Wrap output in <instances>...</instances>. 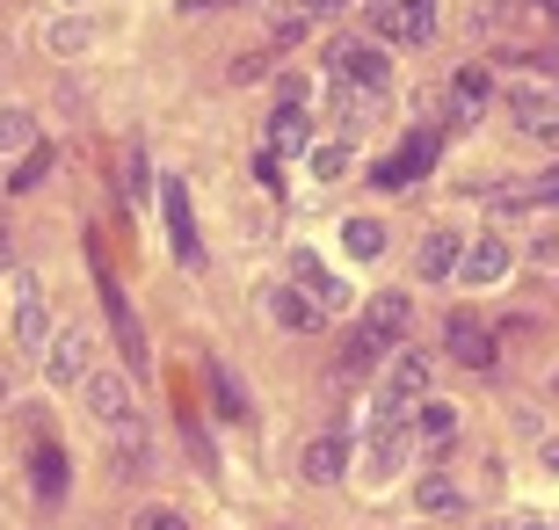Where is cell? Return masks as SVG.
<instances>
[{
  "label": "cell",
  "instance_id": "6da1fadb",
  "mask_svg": "<svg viewBox=\"0 0 559 530\" xmlns=\"http://www.w3.org/2000/svg\"><path fill=\"white\" fill-rule=\"evenodd\" d=\"M328 73L334 81H349V87H364V95H393V59L378 51V44H364V37H334L328 44Z\"/></svg>",
  "mask_w": 559,
  "mask_h": 530
},
{
  "label": "cell",
  "instance_id": "7a4b0ae2",
  "mask_svg": "<svg viewBox=\"0 0 559 530\" xmlns=\"http://www.w3.org/2000/svg\"><path fill=\"white\" fill-rule=\"evenodd\" d=\"M160 225H167V247H175V262H182V269L204 262V233H197V204H189L182 175H160Z\"/></svg>",
  "mask_w": 559,
  "mask_h": 530
},
{
  "label": "cell",
  "instance_id": "3957f363",
  "mask_svg": "<svg viewBox=\"0 0 559 530\" xmlns=\"http://www.w3.org/2000/svg\"><path fill=\"white\" fill-rule=\"evenodd\" d=\"M284 269H290V284L306 291V298H312L320 313H342V306H356L349 276H342V269H328L320 255H312V247H290V255H284Z\"/></svg>",
  "mask_w": 559,
  "mask_h": 530
},
{
  "label": "cell",
  "instance_id": "277c9868",
  "mask_svg": "<svg viewBox=\"0 0 559 530\" xmlns=\"http://www.w3.org/2000/svg\"><path fill=\"white\" fill-rule=\"evenodd\" d=\"M509 117L523 123V131H538V139H559V81L552 73H531V81H509Z\"/></svg>",
  "mask_w": 559,
  "mask_h": 530
},
{
  "label": "cell",
  "instance_id": "5b68a950",
  "mask_svg": "<svg viewBox=\"0 0 559 530\" xmlns=\"http://www.w3.org/2000/svg\"><path fill=\"white\" fill-rule=\"evenodd\" d=\"M371 37H385V44H429L436 37V0H371Z\"/></svg>",
  "mask_w": 559,
  "mask_h": 530
},
{
  "label": "cell",
  "instance_id": "8992f818",
  "mask_svg": "<svg viewBox=\"0 0 559 530\" xmlns=\"http://www.w3.org/2000/svg\"><path fill=\"white\" fill-rule=\"evenodd\" d=\"M44 378H51V386H81L87 370H95V327H59V334H51V342H44Z\"/></svg>",
  "mask_w": 559,
  "mask_h": 530
},
{
  "label": "cell",
  "instance_id": "52a82bcc",
  "mask_svg": "<svg viewBox=\"0 0 559 530\" xmlns=\"http://www.w3.org/2000/svg\"><path fill=\"white\" fill-rule=\"evenodd\" d=\"M81 400H87V414H95L103 428H117V422L139 414V400H131V370H109V364H95L81 378Z\"/></svg>",
  "mask_w": 559,
  "mask_h": 530
},
{
  "label": "cell",
  "instance_id": "ba28073f",
  "mask_svg": "<svg viewBox=\"0 0 559 530\" xmlns=\"http://www.w3.org/2000/svg\"><path fill=\"white\" fill-rule=\"evenodd\" d=\"M421 400H429V356H421V349H400L393 364H385V392H378V408L415 414Z\"/></svg>",
  "mask_w": 559,
  "mask_h": 530
},
{
  "label": "cell",
  "instance_id": "9c48e42d",
  "mask_svg": "<svg viewBox=\"0 0 559 530\" xmlns=\"http://www.w3.org/2000/svg\"><path fill=\"white\" fill-rule=\"evenodd\" d=\"M103 444H109V472H117V480H145V472H153V428H145V414L103 428Z\"/></svg>",
  "mask_w": 559,
  "mask_h": 530
},
{
  "label": "cell",
  "instance_id": "30bf717a",
  "mask_svg": "<svg viewBox=\"0 0 559 530\" xmlns=\"http://www.w3.org/2000/svg\"><path fill=\"white\" fill-rule=\"evenodd\" d=\"M429 167H436V131H415L400 153H385V161H378V189H385V197H400V189H415Z\"/></svg>",
  "mask_w": 559,
  "mask_h": 530
},
{
  "label": "cell",
  "instance_id": "8fae6325",
  "mask_svg": "<svg viewBox=\"0 0 559 530\" xmlns=\"http://www.w3.org/2000/svg\"><path fill=\"white\" fill-rule=\"evenodd\" d=\"M103 306H109V327H117V356H124V370H131V378H145L153 356H145V334H139V320H131V298L117 291L109 269H103Z\"/></svg>",
  "mask_w": 559,
  "mask_h": 530
},
{
  "label": "cell",
  "instance_id": "7c38bea8",
  "mask_svg": "<svg viewBox=\"0 0 559 530\" xmlns=\"http://www.w3.org/2000/svg\"><path fill=\"white\" fill-rule=\"evenodd\" d=\"M443 349H451L465 370H495V327L479 320V313H451V320H443Z\"/></svg>",
  "mask_w": 559,
  "mask_h": 530
},
{
  "label": "cell",
  "instance_id": "4fadbf2b",
  "mask_svg": "<svg viewBox=\"0 0 559 530\" xmlns=\"http://www.w3.org/2000/svg\"><path fill=\"white\" fill-rule=\"evenodd\" d=\"M407 320H415V298H400V291H378L356 327H364L378 349H400V342H407Z\"/></svg>",
  "mask_w": 559,
  "mask_h": 530
},
{
  "label": "cell",
  "instance_id": "5bb4252c",
  "mask_svg": "<svg viewBox=\"0 0 559 530\" xmlns=\"http://www.w3.org/2000/svg\"><path fill=\"white\" fill-rule=\"evenodd\" d=\"M44 342H51V320H44V284H37V276H15V349L44 356Z\"/></svg>",
  "mask_w": 559,
  "mask_h": 530
},
{
  "label": "cell",
  "instance_id": "9a60e30c",
  "mask_svg": "<svg viewBox=\"0 0 559 530\" xmlns=\"http://www.w3.org/2000/svg\"><path fill=\"white\" fill-rule=\"evenodd\" d=\"M29 487H37L44 509H59V502H66V444H59V436H37V450H29Z\"/></svg>",
  "mask_w": 559,
  "mask_h": 530
},
{
  "label": "cell",
  "instance_id": "2e32d148",
  "mask_svg": "<svg viewBox=\"0 0 559 530\" xmlns=\"http://www.w3.org/2000/svg\"><path fill=\"white\" fill-rule=\"evenodd\" d=\"M501 276H509V240H495V233L465 240V255H457V284H501Z\"/></svg>",
  "mask_w": 559,
  "mask_h": 530
},
{
  "label": "cell",
  "instance_id": "e0dca14e",
  "mask_svg": "<svg viewBox=\"0 0 559 530\" xmlns=\"http://www.w3.org/2000/svg\"><path fill=\"white\" fill-rule=\"evenodd\" d=\"M298 472H306V487H334V480L349 472V444H342V428L312 436V444H306V458H298Z\"/></svg>",
  "mask_w": 559,
  "mask_h": 530
},
{
  "label": "cell",
  "instance_id": "ac0fdd59",
  "mask_svg": "<svg viewBox=\"0 0 559 530\" xmlns=\"http://www.w3.org/2000/svg\"><path fill=\"white\" fill-rule=\"evenodd\" d=\"M371 109H378V95H364V87H349V81H334V73H328V117H334V139H356V131L371 123Z\"/></svg>",
  "mask_w": 559,
  "mask_h": 530
},
{
  "label": "cell",
  "instance_id": "d6986e66",
  "mask_svg": "<svg viewBox=\"0 0 559 530\" xmlns=\"http://www.w3.org/2000/svg\"><path fill=\"white\" fill-rule=\"evenodd\" d=\"M443 103H451V123L465 131V123H479V109H487V73L479 66H457L451 87H443Z\"/></svg>",
  "mask_w": 559,
  "mask_h": 530
},
{
  "label": "cell",
  "instance_id": "ffe728a7",
  "mask_svg": "<svg viewBox=\"0 0 559 530\" xmlns=\"http://www.w3.org/2000/svg\"><path fill=\"white\" fill-rule=\"evenodd\" d=\"M270 320L284 327V334H312V327L328 320V313L312 306V298H306L298 284H276V291H270Z\"/></svg>",
  "mask_w": 559,
  "mask_h": 530
},
{
  "label": "cell",
  "instance_id": "44dd1931",
  "mask_svg": "<svg viewBox=\"0 0 559 530\" xmlns=\"http://www.w3.org/2000/svg\"><path fill=\"white\" fill-rule=\"evenodd\" d=\"M378 356H385V349H378L364 327H349V334H342V356H334V386H356V378H371Z\"/></svg>",
  "mask_w": 559,
  "mask_h": 530
},
{
  "label": "cell",
  "instance_id": "7402d4cb",
  "mask_svg": "<svg viewBox=\"0 0 559 530\" xmlns=\"http://www.w3.org/2000/svg\"><path fill=\"white\" fill-rule=\"evenodd\" d=\"M117 175H124V182H117V197H124V204H139L145 189L160 182V175H153V161H145V139H124V153H117Z\"/></svg>",
  "mask_w": 559,
  "mask_h": 530
},
{
  "label": "cell",
  "instance_id": "603a6c76",
  "mask_svg": "<svg viewBox=\"0 0 559 530\" xmlns=\"http://www.w3.org/2000/svg\"><path fill=\"white\" fill-rule=\"evenodd\" d=\"M415 509H421V516H457V509H465V487H457L451 472H421Z\"/></svg>",
  "mask_w": 559,
  "mask_h": 530
},
{
  "label": "cell",
  "instance_id": "cb8c5ba5",
  "mask_svg": "<svg viewBox=\"0 0 559 530\" xmlns=\"http://www.w3.org/2000/svg\"><path fill=\"white\" fill-rule=\"evenodd\" d=\"M457 255H465V240H457V233H429V240H421V276H429V284H443V276H457Z\"/></svg>",
  "mask_w": 559,
  "mask_h": 530
},
{
  "label": "cell",
  "instance_id": "d4e9b609",
  "mask_svg": "<svg viewBox=\"0 0 559 530\" xmlns=\"http://www.w3.org/2000/svg\"><path fill=\"white\" fill-rule=\"evenodd\" d=\"M29 145H37V109L0 103V161H8V153H29Z\"/></svg>",
  "mask_w": 559,
  "mask_h": 530
},
{
  "label": "cell",
  "instance_id": "484cf974",
  "mask_svg": "<svg viewBox=\"0 0 559 530\" xmlns=\"http://www.w3.org/2000/svg\"><path fill=\"white\" fill-rule=\"evenodd\" d=\"M204 378H211V400L226 408V422H233V428H248V422H254V408H248V392H240V378H233L226 364H211Z\"/></svg>",
  "mask_w": 559,
  "mask_h": 530
},
{
  "label": "cell",
  "instance_id": "4316f807",
  "mask_svg": "<svg viewBox=\"0 0 559 530\" xmlns=\"http://www.w3.org/2000/svg\"><path fill=\"white\" fill-rule=\"evenodd\" d=\"M270 153H306V109L298 103H276V117H270Z\"/></svg>",
  "mask_w": 559,
  "mask_h": 530
},
{
  "label": "cell",
  "instance_id": "83f0119b",
  "mask_svg": "<svg viewBox=\"0 0 559 530\" xmlns=\"http://www.w3.org/2000/svg\"><path fill=\"white\" fill-rule=\"evenodd\" d=\"M415 436H421V444H451V436H457V408H451V400H421V408H415Z\"/></svg>",
  "mask_w": 559,
  "mask_h": 530
},
{
  "label": "cell",
  "instance_id": "f1b7e54d",
  "mask_svg": "<svg viewBox=\"0 0 559 530\" xmlns=\"http://www.w3.org/2000/svg\"><path fill=\"white\" fill-rule=\"evenodd\" d=\"M342 247H349V262H378V255H385V225L378 219H349L342 225Z\"/></svg>",
  "mask_w": 559,
  "mask_h": 530
},
{
  "label": "cell",
  "instance_id": "f546056e",
  "mask_svg": "<svg viewBox=\"0 0 559 530\" xmlns=\"http://www.w3.org/2000/svg\"><path fill=\"white\" fill-rule=\"evenodd\" d=\"M349 139H328V145H312L306 153V167H312V182H342V175H349Z\"/></svg>",
  "mask_w": 559,
  "mask_h": 530
},
{
  "label": "cell",
  "instance_id": "4dcf8cb0",
  "mask_svg": "<svg viewBox=\"0 0 559 530\" xmlns=\"http://www.w3.org/2000/svg\"><path fill=\"white\" fill-rule=\"evenodd\" d=\"M51 167H59V153H51V145H29V153H22V161H15V182H8V189H15V197H22V189H37L44 182V175H51Z\"/></svg>",
  "mask_w": 559,
  "mask_h": 530
},
{
  "label": "cell",
  "instance_id": "1f68e13d",
  "mask_svg": "<svg viewBox=\"0 0 559 530\" xmlns=\"http://www.w3.org/2000/svg\"><path fill=\"white\" fill-rule=\"evenodd\" d=\"M87 44H95V30H87L81 15H66V22H51V51H59V59H73V51H87Z\"/></svg>",
  "mask_w": 559,
  "mask_h": 530
},
{
  "label": "cell",
  "instance_id": "d6a6232c",
  "mask_svg": "<svg viewBox=\"0 0 559 530\" xmlns=\"http://www.w3.org/2000/svg\"><path fill=\"white\" fill-rule=\"evenodd\" d=\"M131 530H189V516L182 509H160V502H153V509H139V523Z\"/></svg>",
  "mask_w": 559,
  "mask_h": 530
},
{
  "label": "cell",
  "instance_id": "836d02e7",
  "mask_svg": "<svg viewBox=\"0 0 559 530\" xmlns=\"http://www.w3.org/2000/svg\"><path fill=\"white\" fill-rule=\"evenodd\" d=\"M306 30H312V15H306V8H290V15H276V22H270V37H276V44H298Z\"/></svg>",
  "mask_w": 559,
  "mask_h": 530
},
{
  "label": "cell",
  "instance_id": "e575fe53",
  "mask_svg": "<svg viewBox=\"0 0 559 530\" xmlns=\"http://www.w3.org/2000/svg\"><path fill=\"white\" fill-rule=\"evenodd\" d=\"M182 444H189V458H197V466H218V458H211V436H204V422H182Z\"/></svg>",
  "mask_w": 559,
  "mask_h": 530
},
{
  "label": "cell",
  "instance_id": "d590c367",
  "mask_svg": "<svg viewBox=\"0 0 559 530\" xmlns=\"http://www.w3.org/2000/svg\"><path fill=\"white\" fill-rule=\"evenodd\" d=\"M523 204H559V167H552V175H538V189H531Z\"/></svg>",
  "mask_w": 559,
  "mask_h": 530
},
{
  "label": "cell",
  "instance_id": "8d00e7d4",
  "mask_svg": "<svg viewBox=\"0 0 559 530\" xmlns=\"http://www.w3.org/2000/svg\"><path fill=\"white\" fill-rule=\"evenodd\" d=\"M276 103H298V109H306V81H298V73H284V81H276Z\"/></svg>",
  "mask_w": 559,
  "mask_h": 530
},
{
  "label": "cell",
  "instance_id": "74e56055",
  "mask_svg": "<svg viewBox=\"0 0 559 530\" xmlns=\"http://www.w3.org/2000/svg\"><path fill=\"white\" fill-rule=\"evenodd\" d=\"M298 8H306V15L320 22V15H334V8H342V0H298Z\"/></svg>",
  "mask_w": 559,
  "mask_h": 530
},
{
  "label": "cell",
  "instance_id": "f35d334b",
  "mask_svg": "<svg viewBox=\"0 0 559 530\" xmlns=\"http://www.w3.org/2000/svg\"><path fill=\"white\" fill-rule=\"evenodd\" d=\"M15 262V240H8V225H0V269Z\"/></svg>",
  "mask_w": 559,
  "mask_h": 530
},
{
  "label": "cell",
  "instance_id": "ab89813d",
  "mask_svg": "<svg viewBox=\"0 0 559 530\" xmlns=\"http://www.w3.org/2000/svg\"><path fill=\"white\" fill-rule=\"evenodd\" d=\"M531 8H538V15H559V0H531Z\"/></svg>",
  "mask_w": 559,
  "mask_h": 530
},
{
  "label": "cell",
  "instance_id": "60d3db41",
  "mask_svg": "<svg viewBox=\"0 0 559 530\" xmlns=\"http://www.w3.org/2000/svg\"><path fill=\"white\" fill-rule=\"evenodd\" d=\"M545 466H552V472H559V444H545Z\"/></svg>",
  "mask_w": 559,
  "mask_h": 530
},
{
  "label": "cell",
  "instance_id": "b9f144b4",
  "mask_svg": "<svg viewBox=\"0 0 559 530\" xmlns=\"http://www.w3.org/2000/svg\"><path fill=\"white\" fill-rule=\"evenodd\" d=\"M189 8H226V0H189Z\"/></svg>",
  "mask_w": 559,
  "mask_h": 530
},
{
  "label": "cell",
  "instance_id": "7bdbcfd3",
  "mask_svg": "<svg viewBox=\"0 0 559 530\" xmlns=\"http://www.w3.org/2000/svg\"><path fill=\"white\" fill-rule=\"evenodd\" d=\"M0 408H8V378H0Z\"/></svg>",
  "mask_w": 559,
  "mask_h": 530
},
{
  "label": "cell",
  "instance_id": "ee69618b",
  "mask_svg": "<svg viewBox=\"0 0 559 530\" xmlns=\"http://www.w3.org/2000/svg\"><path fill=\"white\" fill-rule=\"evenodd\" d=\"M59 8H81V0H59Z\"/></svg>",
  "mask_w": 559,
  "mask_h": 530
}]
</instances>
